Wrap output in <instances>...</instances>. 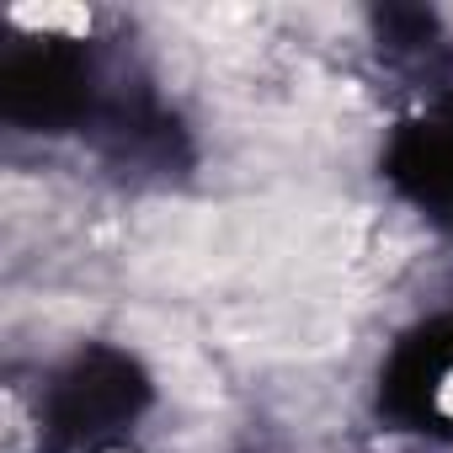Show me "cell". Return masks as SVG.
<instances>
[{
    "mask_svg": "<svg viewBox=\"0 0 453 453\" xmlns=\"http://www.w3.org/2000/svg\"><path fill=\"white\" fill-rule=\"evenodd\" d=\"M389 171L421 208H432L437 219H453V107L411 123L395 139Z\"/></svg>",
    "mask_w": 453,
    "mask_h": 453,
    "instance_id": "3957f363",
    "label": "cell"
},
{
    "mask_svg": "<svg viewBox=\"0 0 453 453\" xmlns=\"http://www.w3.org/2000/svg\"><path fill=\"white\" fill-rule=\"evenodd\" d=\"M107 453H123V448H107Z\"/></svg>",
    "mask_w": 453,
    "mask_h": 453,
    "instance_id": "277c9868",
    "label": "cell"
},
{
    "mask_svg": "<svg viewBox=\"0 0 453 453\" xmlns=\"http://www.w3.org/2000/svg\"><path fill=\"white\" fill-rule=\"evenodd\" d=\"M389 405L421 432L453 437V320L426 326L389 368Z\"/></svg>",
    "mask_w": 453,
    "mask_h": 453,
    "instance_id": "7a4b0ae2",
    "label": "cell"
},
{
    "mask_svg": "<svg viewBox=\"0 0 453 453\" xmlns=\"http://www.w3.org/2000/svg\"><path fill=\"white\" fill-rule=\"evenodd\" d=\"M139 400H144V379L123 352H86L54 379L43 432L65 448L102 442L123 421H134Z\"/></svg>",
    "mask_w": 453,
    "mask_h": 453,
    "instance_id": "6da1fadb",
    "label": "cell"
}]
</instances>
